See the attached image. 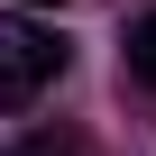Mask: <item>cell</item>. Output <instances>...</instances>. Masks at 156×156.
Returning <instances> with one entry per match:
<instances>
[{"mask_svg":"<svg viewBox=\"0 0 156 156\" xmlns=\"http://www.w3.org/2000/svg\"><path fill=\"white\" fill-rule=\"evenodd\" d=\"M9 156H92V147H83V138H55V129H37V138H19Z\"/></svg>","mask_w":156,"mask_h":156,"instance_id":"cell-3","label":"cell"},{"mask_svg":"<svg viewBox=\"0 0 156 156\" xmlns=\"http://www.w3.org/2000/svg\"><path fill=\"white\" fill-rule=\"evenodd\" d=\"M129 73H138V83L156 92V9H147V19L129 28Z\"/></svg>","mask_w":156,"mask_h":156,"instance_id":"cell-2","label":"cell"},{"mask_svg":"<svg viewBox=\"0 0 156 156\" xmlns=\"http://www.w3.org/2000/svg\"><path fill=\"white\" fill-rule=\"evenodd\" d=\"M64 73V37L37 19H0V110H28L46 83Z\"/></svg>","mask_w":156,"mask_h":156,"instance_id":"cell-1","label":"cell"}]
</instances>
